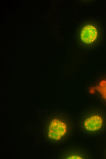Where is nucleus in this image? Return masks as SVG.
Instances as JSON below:
<instances>
[{"mask_svg": "<svg viewBox=\"0 0 106 159\" xmlns=\"http://www.w3.org/2000/svg\"><path fill=\"white\" fill-rule=\"evenodd\" d=\"M77 38L82 43L92 44L96 40L98 35L97 28L90 21H86L80 26L77 30Z\"/></svg>", "mask_w": 106, "mask_h": 159, "instance_id": "1", "label": "nucleus"}, {"mask_svg": "<svg viewBox=\"0 0 106 159\" xmlns=\"http://www.w3.org/2000/svg\"><path fill=\"white\" fill-rule=\"evenodd\" d=\"M67 130L66 124L56 118L52 120L48 126V136L54 140L60 139L66 134Z\"/></svg>", "mask_w": 106, "mask_h": 159, "instance_id": "2", "label": "nucleus"}, {"mask_svg": "<svg viewBox=\"0 0 106 159\" xmlns=\"http://www.w3.org/2000/svg\"><path fill=\"white\" fill-rule=\"evenodd\" d=\"M103 120L98 115H94L88 117L84 123V126L87 131H94L99 129L102 127Z\"/></svg>", "mask_w": 106, "mask_h": 159, "instance_id": "3", "label": "nucleus"}, {"mask_svg": "<svg viewBox=\"0 0 106 159\" xmlns=\"http://www.w3.org/2000/svg\"><path fill=\"white\" fill-rule=\"evenodd\" d=\"M94 88L101 94L106 101V79L101 80Z\"/></svg>", "mask_w": 106, "mask_h": 159, "instance_id": "4", "label": "nucleus"}, {"mask_svg": "<svg viewBox=\"0 0 106 159\" xmlns=\"http://www.w3.org/2000/svg\"><path fill=\"white\" fill-rule=\"evenodd\" d=\"M66 158L68 159H82V158L79 156L73 155L71 156L70 157H68Z\"/></svg>", "mask_w": 106, "mask_h": 159, "instance_id": "5", "label": "nucleus"}]
</instances>
